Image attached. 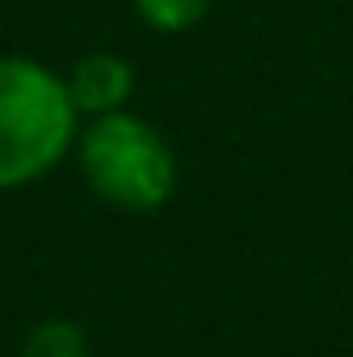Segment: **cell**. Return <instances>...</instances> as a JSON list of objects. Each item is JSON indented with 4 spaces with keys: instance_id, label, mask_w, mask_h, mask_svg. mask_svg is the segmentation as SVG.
Returning <instances> with one entry per match:
<instances>
[{
    "instance_id": "6da1fadb",
    "label": "cell",
    "mask_w": 353,
    "mask_h": 357,
    "mask_svg": "<svg viewBox=\"0 0 353 357\" xmlns=\"http://www.w3.org/2000/svg\"><path fill=\"white\" fill-rule=\"evenodd\" d=\"M77 105L54 68L0 54V190L32 185L77 145Z\"/></svg>"
},
{
    "instance_id": "7a4b0ae2",
    "label": "cell",
    "mask_w": 353,
    "mask_h": 357,
    "mask_svg": "<svg viewBox=\"0 0 353 357\" xmlns=\"http://www.w3.org/2000/svg\"><path fill=\"white\" fill-rule=\"evenodd\" d=\"M77 167L87 185L127 213H154L176 190V154L154 122L127 114H100L77 127Z\"/></svg>"
},
{
    "instance_id": "3957f363",
    "label": "cell",
    "mask_w": 353,
    "mask_h": 357,
    "mask_svg": "<svg viewBox=\"0 0 353 357\" xmlns=\"http://www.w3.org/2000/svg\"><path fill=\"white\" fill-rule=\"evenodd\" d=\"M63 82H68V96H73V105H77V114L100 118V114L127 109V100H132V91H136V68L114 50H91L73 63V73Z\"/></svg>"
},
{
    "instance_id": "277c9868",
    "label": "cell",
    "mask_w": 353,
    "mask_h": 357,
    "mask_svg": "<svg viewBox=\"0 0 353 357\" xmlns=\"http://www.w3.org/2000/svg\"><path fill=\"white\" fill-rule=\"evenodd\" d=\"M18 357H91V344H87V331H82L77 321L50 317V321L27 331Z\"/></svg>"
},
{
    "instance_id": "5b68a950",
    "label": "cell",
    "mask_w": 353,
    "mask_h": 357,
    "mask_svg": "<svg viewBox=\"0 0 353 357\" xmlns=\"http://www.w3.org/2000/svg\"><path fill=\"white\" fill-rule=\"evenodd\" d=\"M132 5L154 32H186L213 9V0H132Z\"/></svg>"
}]
</instances>
